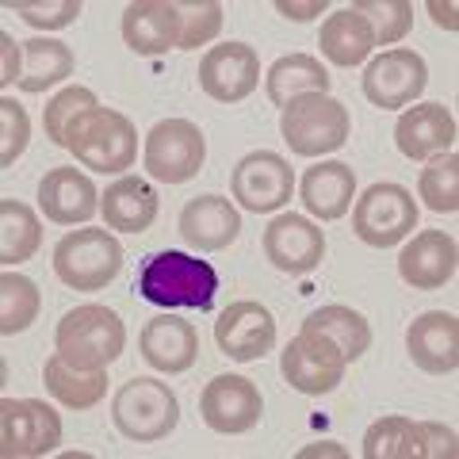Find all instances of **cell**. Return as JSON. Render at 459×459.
Returning a JSON list of instances; mask_svg holds the SVG:
<instances>
[{
    "label": "cell",
    "instance_id": "cell-1",
    "mask_svg": "<svg viewBox=\"0 0 459 459\" xmlns=\"http://www.w3.org/2000/svg\"><path fill=\"white\" fill-rule=\"evenodd\" d=\"M214 291H219V272L207 261H195V256L177 249L153 253L138 272V295L153 307L211 310Z\"/></svg>",
    "mask_w": 459,
    "mask_h": 459
},
{
    "label": "cell",
    "instance_id": "cell-2",
    "mask_svg": "<svg viewBox=\"0 0 459 459\" xmlns=\"http://www.w3.org/2000/svg\"><path fill=\"white\" fill-rule=\"evenodd\" d=\"M54 349L77 368H111L126 349V325L104 303L74 307L54 329Z\"/></svg>",
    "mask_w": 459,
    "mask_h": 459
},
{
    "label": "cell",
    "instance_id": "cell-3",
    "mask_svg": "<svg viewBox=\"0 0 459 459\" xmlns=\"http://www.w3.org/2000/svg\"><path fill=\"white\" fill-rule=\"evenodd\" d=\"M65 150L96 172H123L138 157V131L123 111L92 108L77 115L65 131Z\"/></svg>",
    "mask_w": 459,
    "mask_h": 459
},
{
    "label": "cell",
    "instance_id": "cell-4",
    "mask_svg": "<svg viewBox=\"0 0 459 459\" xmlns=\"http://www.w3.org/2000/svg\"><path fill=\"white\" fill-rule=\"evenodd\" d=\"M123 272V246L104 226H84L54 246V276L74 291H104Z\"/></svg>",
    "mask_w": 459,
    "mask_h": 459
},
{
    "label": "cell",
    "instance_id": "cell-5",
    "mask_svg": "<svg viewBox=\"0 0 459 459\" xmlns=\"http://www.w3.org/2000/svg\"><path fill=\"white\" fill-rule=\"evenodd\" d=\"M111 421L126 440L153 444L165 440L180 421V402L172 386L153 376L126 379L111 398Z\"/></svg>",
    "mask_w": 459,
    "mask_h": 459
},
{
    "label": "cell",
    "instance_id": "cell-6",
    "mask_svg": "<svg viewBox=\"0 0 459 459\" xmlns=\"http://www.w3.org/2000/svg\"><path fill=\"white\" fill-rule=\"evenodd\" d=\"M280 134L299 157H322L349 142V108L329 92H307L280 115Z\"/></svg>",
    "mask_w": 459,
    "mask_h": 459
},
{
    "label": "cell",
    "instance_id": "cell-7",
    "mask_svg": "<svg viewBox=\"0 0 459 459\" xmlns=\"http://www.w3.org/2000/svg\"><path fill=\"white\" fill-rule=\"evenodd\" d=\"M356 238L371 249H391L418 230V199L402 184H371L352 207Z\"/></svg>",
    "mask_w": 459,
    "mask_h": 459
},
{
    "label": "cell",
    "instance_id": "cell-8",
    "mask_svg": "<svg viewBox=\"0 0 459 459\" xmlns=\"http://www.w3.org/2000/svg\"><path fill=\"white\" fill-rule=\"evenodd\" d=\"M207 161V138L192 119H161L146 134V150H142V165L153 180L161 184H184L199 177Z\"/></svg>",
    "mask_w": 459,
    "mask_h": 459
},
{
    "label": "cell",
    "instance_id": "cell-9",
    "mask_svg": "<svg viewBox=\"0 0 459 459\" xmlns=\"http://www.w3.org/2000/svg\"><path fill=\"white\" fill-rule=\"evenodd\" d=\"M62 444V418L39 398H4L0 402V455L35 459Z\"/></svg>",
    "mask_w": 459,
    "mask_h": 459
},
{
    "label": "cell",
    "instance_id": "cell-10",
    "mask_svg": "<svg viewBox=\"0 0 459 459\" xmlns=\"http://www.w3.org/2000/svg\"><path fill=\"white\" fill-rule=\"evenodd\" d=\"M295 192V172L287 165V157L272 150H256L241 157L230 172V195L238 199L253 214H272L280 211Z\"/></svg>",
    "mask_w": 459,
    "mask_h": 459
},
{
    "label": "cell",
    "instance_id": "cell-11",
    "mask_svg": "<svg viewBox=\"0 0 459 459\" xmlns=\"http://www.w3.org/2000/svg\"><path fill=\"white\" fill-rule=\"evenodd\" d=\"M425 84H429V65H425V57L418 50H410V47L383 50L376 62L364 69L368 104H376L383 111L410 108L413 100L425 92Z\"/></svg>",
    "mask_w": 459,
    "mask_h": 459
},
{
    "label": "cell",
    "instance_id": "cell-12",
    "mask_svg": "<svg viewBox=\"0 0 459 459\" xmlns=\"http://www.w3.org/2000/svg\"><path fill=\"white\" fill-rule=\"evenodd\" d=\"M199 413L214 433L238 437L256 429L264 413V398L256 391V383L246 376H214L199 394Z\"/></svg>",
    "mask_w": 459,
    "mask_h": 459
},
{
    "label": "cell",
    "instance_id": "cell-13",
    "mask_svg": "<svg viewBox=\"0 0 459 459\" xmlns=\"http://www.w3.org/2000/svg\"><path fill=\"white\" fill-rule=\"evenodd\" d=\"M261 84V57L249 42H222L211 47L199 62V89L214 104H241Z\"/></svg>",
    "mask_w": 459,
    "mask_h": 459
},
{
    "label": "cell",
    "instance_id": "cell-14",
    "mask_svg": "<svg viewBox=\"0 0 459 459\" xmlns=\"http://www.w3.org/2000/svg\"><path fill=\"white\" fill-rule=\"evenodd\" d=\"M344 368L349 364L341 360V352L333 344L314 337V333H303V329H299L295 341H287V349L280 356L283 379L291 383L299 394H310V398L337 391V383L344 379Z\"/></svg>",
    "mask_w": 459,
    "mask_h": 459
},
{
    "label": "cell",
    "instance_id": "cell-15",
    "mask_svg": "<svg viewBox=\"0 0 459 459\" xmlns=\"http://www.w3.org/2000/svg\"><path fill=\"white\" fill-rule=\"evenodd\" d=\"M261 249L272 268L287 272V276H307L322 264L325 256V234L303 214H280L264 226Z\"/></svg>",
    "mask_w": 459,
    "mask_h": 459
},
{
    "label": "cell",
    "instance_id": "cell-16",
    "mask_svg": "<svg viewBox=\"0 0 459 459\" xmlns=\"http://www.w3.org/2000/svg\"><path fill=\"white\" fill-rule=\"evenodd\" d=\"M214 344L219 352L230 356L238 364L261 360V356L276 344V318L272 310L253 303V299H241V303H230L219 322H214Z\"/></svg>",
    "mask_w": 459,
    "mask_h": 459
},
{
    "label": "cell",
    "instance_id": "cell-17",
    "mask_svg": "<svg viewBox=\"0 0 459 459\" xmlns=\"http://www.w3.org/2000/svg\"><path fill=\"white\" fill-rule=\"evenodd\" d=\"M406 352L429 376H452L459 368V322L448 310H425L406 329Z\"/></svg>",
    "mask_w": 459,
    "mask_h": 459
},
{
    "label": "cell",
    "instance_id": "cell-18",
    "mask_svg": "<svg viewBox=\"0 0 459 459\" xmlns=\"http://www.w3.org/2000/svg\"><path fill=\"white\" fill-rule=\"evenodd\" d=\"M455 261H459V249L452 234H444V230H421L398 253V276L413 291H437V287H444L455 276Z\"/></svg>",
    "mask_w": 459,
    "mask_h": 459
},
{
    "label": "cell",
    "instance_id": "cell-19",
    "mask_svg": "<svg viewBox=\"0 0 459 459\" xmlns=\"http://www.w3.org/2000/svg\"><path fill=\"white\" fill-rule=\"evenodd\" d=\"M398 153L410 161H429L455 146V115L444 104H413L394 123Z\"/></svg>",
    "mask_w": 459,
    "mask_h": 459
},
{
    "label": "cell",
    "instance_id": "cell-20",
    "mask_svg": "<svg viewBox=\"0 0 459 459\" xmlns=\"http://www.w3.org/2000/svg\"><path fill=\"white\" fill-rule=\"evenodd\" d=\"M39 207L57 226H77L89 222L100 211L96 184L74 165H57L39 180Z\"/></svg>",
    "mask_w": 459,
    "mask_h": 459
},
{
    "label": "cell",
    "instance_id": "cell-21",
    "mask_svg": "<svg viewBox=\"0 0 459 459\" xmlns=\"http://www.w3.org/2000/svg\"><path fill=\"white\" fill-rule=\"evenodd\" d=\"M241 234V214L226 195H195L180 211V238L199 253H219Z\"/></svg>",
    "mask_w": 459,
    "mask_h": 459
},
{
    "label": "cell",
    "instance_id": "cell-22",
    "mask_svg": "<svg viewBox=\"0 0 459 459\" xmlns=\"http://www.w3.org/2000/svg\"><path fill=\"white\" fill-rule=\"evenodd\" d=\"M138 349L150 368L165 371V376H180V371H188L199 360V333L192 322L161 314V318H150L142 325Z\"/></svg>",
    "mask_w": 459,
    "mask_h": 459
},
{
    "label": "cell",
    "instance_id": "cell-23",
    "mask_svg": "<svg viewBox=\"0 0 459 459\" xmlns=\"http://www.w3.org/2000/svg\"><path fill=\"white\" fill-rule=\"evenodd\" d=\"M123 42L142 57L180 47V8L169 0H134L123 12Z\"/></svg>",
    "mask_w": 459,
    "mask_h": 459
},
{
    "label": "cell",
    "instance_id": "cell-24",
    "mask_svg": "<svg viewBox=\"0 0 459 459\" xmlns=\"http://www.w3.org/2000/svg\"><path fill=\"white\" fill-rule=\"evenodd\" d=\"M299 195H303V207L314 219L333 222L341 214H349L352 199H356V172L344 161H322L303 172L299 180Z\"/></svg>",
    "mask_w": 459,
    "mask_h": 459
},
{
    "label": "cell",
    "instance_id": "cell-25",
    "mask_svg": "<svg viewBox=\"0 0 459 459\" xmlns=\"http://www.w3.org/2000/svg\"><path fill=\"white\" fill-rule=\"evenodd\" d=\"M100 214H104L108 230L142 234V230H150L157 219V192L142 177H119L100 195Z\"/></svg>",
    "mask_w": 459,
    "mask_h": 459
},
{
    "label": "cell",
    "instance_id": "cell-26",
    "mask_svg": "<svg viewBox=\"0 0 459 459\" xmlns=\"http://www.w3.org/2000/svg\"><path fill=\"white\" fill-rule=\"evenodd\" d=\"M303 333H314V337L329 341L341 352L344 364L360 360V356L371 349V325H368V318L360 310L341 307V303H329V307H318L314 314H307Z\"/></svg>",
    "mask_w": 459,
    "mask_h": 459
},
{
    "label": "cell",
    "instance_id": "cell-27",
    "mask_svg": "<svg viewBox=\"0 0 459 459\" xmlns=\"http://www.w3.org/2000/svg\"><path fill=\"white\" fill-rule=\"evenodd\" d=\"M42 383H47V391L62 402L65 410H92L108 394V368L89 371V368L69 364L62 352H54V356H47V364H42Z\"/></svg>",
    "mask_w": 459,
    "mask_h": 459
},
{
    "label": "cell",
    "instance_id": "cell-28",
    "mask_svg": "<svg viewBox=\"0 0 459 459\" xmlns=\"http://www.w3.org/2000/svg\"><path fill=\"white\" fill-rule=\"evenodd\" d=\"M318 47H322V54L333 65L349 69V65H360L364 57L371 54V47H376V35H371V23L356 8H341V12H333V16L322 23Z\"/></svg>",
    "mask_w": 459,
    "mask_h": 459
},
{
    "label": "cell",
    "instance_id": "cell-29",
    "mask_svg": "<svg viewBox=\"0 0 459 459\" xmlns=\"http://www.w3.org/2000/svg\"><path fill=\"white\" fill-rule=\"evenodd\" d=\"M264 92L276 108H287L291 100L307 92H329V74L314 54H287L280 62H272L264 77Z\"/></svg>",
    "mask_w": 459,
    "mask_h": 459
},
{
    "label": "cell",
    "instance_id": "cell-30",
    "mask_svg": "<svg viewBox=\"0 0 459 459\" xmlns=\"http://www.w3.org/2000/svg\"><path fill=\"white\" fill-rule=\"evenodd\" d=\"M74 50L57 39H31L23 42V77L20 89L23 92H47L54 84H62L65 77H74Z\"/></svg>",
    "mask_w": 459,
    "mask_h": 459
},
{
    "label": "cell",
    "instance_id": "cell-31",
    "mask_svg": "<svg viewBox=\"0 0 459 459\" xmlns=\"http://www.w3.org/2000/svg\"><path fill=\"white\" fill-rule=\"evenodd\" d=\"M42 246L39 214L20 199H0V261L8 268L31 261Z\"/></svg>",
    "mask_w": 459,
    "mask_h": 459
},
{
    "label": "cell",
    "instance_id": "cell-32",
    "mask_svg": "<svg viewBox=\"0 0 459 459\" xmlns=\"http://www.w3.org/2000/svg\"><path fill=\"white\" fill-rule=\"evenodd\" d=\"M39 307H42V295L27 276H20V272H4L0 276V333L4 337L31 329V322L39 318Z\"/></svg>",
    "mask_w": 459,
    "mask_h": 459
},
{
    "label": "cell",
    "instance_id": "cell-33",
    "mask_svg": "<svg viewBox=\"0 0 459 459\" xmlns=\"http://www.w3.org/2000/svg\"><path fill=\"white\" fill-rule=\"evenodd\" d=\"M368 459H421V429L410 418H379L364 433Z\"/></svg>",
    "mask_w": 459,
    "mask_h": 459
},
{
    "label": "cell",
    "instance_id": "cell-34",
    "mask_svg": "<svg viewBox=\"0 0 459 459\" xmlns=\"http://www.w3.org/2000/svg\"><path fill=\"white\" fill-rule=\"evenodd\" d=\"M418 195L437 214L459 211V157L452 150L429 157V165L421 169V180H418Z\"/></svg>",
    "mask_w": 459,
    "mask_h": 459
},
{
    "label": "cell",
    "instance_id": "cell-35",
    "mask_svg": "<svg viewBox=\"0 0 459 459\" xmlns=\"http://www.w3.org/2000/svg\"><path fill=\"white\" fill-rule=\"evenodd\" d=\"M352 8L371 23V35H376L379 47H394V42L406 39L410 27H413L410 0H356Z\"/></svg>",
    "mask_w": 459,
    "mask_h": 459
},
{
    "label": "cell",
    "instance_id": "cell-36",
    "mask_svg": "<svg viewBox=\"0 0 459 459\" xmlns=\"http://www.w3.org/2000/svg\"><path fill=\"white\" fill-rule=\"evenodd\" d=\"M92 108H100L92 89H84V84H69V89H62V92H57L50 104H47V111H42V126H47V138L54 142V146H65L69 123H74L77 115L92 111Z\"/></svg>",
    "mask_w": 459,
    "mask_h": 459
},
{
    "label": "cell",
    "instance_id": "cell-37",
    "mask_svg": "<svg viewBox=\"0 0 459 459\" xmlns=\"http://www.w3.org/2000/svg\"><path fill=\"white\" fill-rule=\"evenodd\" d=\"M180 8V50H199L222 31V4L219 0H188Z\"/></svg>",
    "mask_w": 459,
    "mask_h": 459
},
{
    "label": "cell",
    "instance_id": "cell-38",
    "mask_svg": "<svg viewBox=\"0 0 459 459\" xmlns=\"http://www.w3.org/2000/svg\"><path fill=\"white\" fill-rule=\"evenodd\" d=\"M8 12L23 16V23L39 27V31H62V27L77 23L81 0H54V4H31V0H8Z\"/></svg>",
    "mask_w": 459,
    "mask_h": 459
},
{
    "label": "cell",
    "instance_id": "cell-39",
    "mask_svg": "<svg viewBox=\"0 0 459 459\" xmlns=\"http://www.w3.org/2000/svg\"><path fill=\"white\" fill-rule=\"evenodd\" d=\"M0 123H4V131H0V142H4V146H0V169H12L16 157L27 150L31 119H27V111L12 96H0Z\"/></svg>",
    "mask_w": 459,
    "mask_h": 459
},
{
    "label": "cell",
    "instance_id": "cell-40",
    "mask_svg": "<svg viewBox=\"0 0 459 459\" xmlns=\"http://www.w3.org/2000/svg\"><path fill=\"white\" fill-rule=\"evenodd\" d=\"M418 429H421V459H455L459 444H455V433L448 425L418 421Z\"/></svg>",
    "mask_w": 459,
    "mask_h": 459
},
{
    "label": "cell",
    "instance_id": "cell-41",
    "mask_svg": "<svg viewBox=\"0 0 459 459\" xmlns=\"http://www.w3.org/2000/svg\"><path fill=\"white\" fill-rule=\"evenodd\" d=\"M0 84H20V77H23V42H16L8 31H0Z\"/></svg>",
    "mask_w": 459,
    "mask_h": 459
},
{
    "label": "cell",
    "instance_id": "cell-42",
    "mask_svg": "<svg viewBox=\"0 0 459 459\" xmlns=\"http://www.w3.org/2000/svg\"><path fill=\"white\" fill-rule=\"evenodd\" d=\"M287 20H310V16H318V12L325 8V0H314V4H291V0H280L276 4Z\"/></svg>",
    "mask_w": 459,
    "mask_h": 459
},
{
    "label": "cell",
    "instance_id": "cell-43",
    "mask_svg": "<svg viewBox=\"0 0 459 459\" xmlns=\"http://www.w3.org/2000/svg\"><path fill=\"white\" fill-rule=\"evenodd\" d=\"M429 12H433V20L440 27H448V31H455L459 20H455V4H440V0H429Z\"/></svg>",
    "mask_w": 459,
    "mask_h": 459
}]
</instances>
